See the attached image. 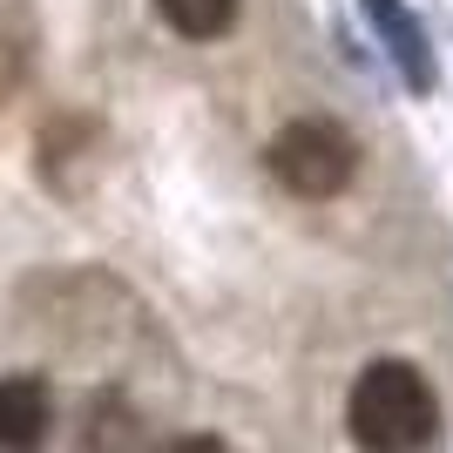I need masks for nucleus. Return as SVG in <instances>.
Instances as JSON below:
<instances>
[{
  "label": "nucleus",
  "mask_w": 453,
  "mask_h": 453,
  "mask_svg": "<svg viewBox=\"0 0 453 453\" xmlns=\"http://www.w3.org/2000/svg\"><path fill=\"white\" fill-rule=\"evenodd\" d=\"M345 426H352L359 453H426L440 440V399L419 365L379 359L359 372V386L345 399Z\"/></svg>",
  "instance_id": "f257e3e1"
},
{
  "label": "nucleus",
  "mask_w": 453,
  "mask_h": 453,
  "mask_svg": "<svg viewBox=\"0 0 453 453\" xmlns=\"http://www.w3.org/2000/svg\"><path fill=\"white\" fill-rule=\"evenodd\" d=\"M271 176H278L291 196H304V203H325V196H339L345 183H352V170H359V150H352V135L339 129V122H291V129L271 135L265 150Z\"/></svg>",
  "instance_id": "f03ea898"
},
{
  "label": "nucleus",
  "mask_w": 453,
  "mask_h": 453,
  "mask_svg": "<svg viewBox=\"0 0 453 453\" xmlns=\"http://www.w3.org/2000/svg\"><path fill=\"white\" fill-rule=\"evenodd\" d=\"M55 434V386L41 372H0V453H41Z\"/></svg>",
  "instance_id": "7ed1b4c3"
},
{
  "label": "nucleus",
  "mask_w": 453,
  "mask_h": 453,
  "mask_svg": "<svg viewBox=\"0 0 453 453\" xmlns=\"http://www.w3.org/2000/svg\"><path fill=\"white\" fill-rule=\"evenodd\" d=\"M365 14L372 27L386 35V55L399 61V75L413 81V88H434V55H426V35H419V20L399 7V0H365Z\"/></svg>",
  "instance_id": "20e7f679"
},
{
  "label": "nucleus",
  "mask_w": 453,
  "mask_h": 453,
  "mask_svg": "<svg viewBox=\"0 0 453 453\" xmlns=\"http://www.w3.org/2000/svg\"><path fill=\"white\" fill-rule=\"evenodd\" d=\"M156 14L170 20L183 41H217V35H230L237 0H156Z\"/></svg>",
  "instance_id": "39448f33"
},
{
  "label": "nucleus",
  "mask_w": 453,
  "mask_h": 453,
  "mask_svg": "<svg viewBox=\"0 0 453 453\" xmlns=\"http://www.w3.org/2000/svg\"><path fill=\"white\" fill-rule=\"evenodd\" d=\"M129 440H135V426H129V413H122L115 399H102L88 413V426H81V447L88 453H129Z\"/></svg>",
  "instance_id": "423d86ee"
},
{
  "label": "nucleus",
  "mask_w": 453,
  "mask_h": 453,
  "mask_svg": "<svg viewBox=\"0 0 453 453\" xmlns=\"http://www.w3.org/2000/svg\"><path fill=\"white\" fill-rule=\"evenodd\" d=\"M163 453H230V447H224L217 434H183V440H170Z\"/></svg>",
  "instance_id": "0eeeda50"
}]
</instances>
